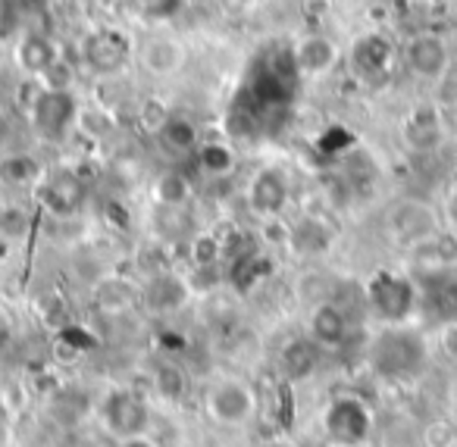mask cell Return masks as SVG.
I'll return each instance as SVG.
<instances>
[{"mask_svg":"<svg viewBox=\"0 0 457 447\" xmlns=\"http://www.w3.org/2000/svg\"><path fill=\"white\" fill-rule=\"evenodd\" d=\"M132 45L120 29H97L82 41V60L97 76H116L129 63Z\"/></svg>","mask_w":457,"mask_h":447,"instance_id":"cell-6","label":"cell"},{"mask_svg":"<svg viewBox=\"0 0 457 447\" xmlns=\"http://www.w3.org/2000/svg\"><path fill=\"white\" fill-rule=\"evenodd\" d=\"M301 66L292 47H270L257 57L248 70L242 88H238L232 110H228V128L242 138H263L276 135L286 126L292 103L301 88Z\"/></svg>","mask_w":457,"mask_h":447,"instance_id":"cell-1","label":"cell"},{"mask_svg":"<svg viewBox=\"0 0 457 447\" xmlns=\"http://www.w3.org/2000/svg\"><path fill=\"white\" fill-rule=\"evenodd\" d=\"M138 7L151 20H172L185 7V0H138Z\"/></svg>","mask_w":457,"mask_h":447,"instance_id":"cell-29","label":"cell"},{"mask_svg":"<svg viewBox=\"0 0 457 447\" xmlns=\"http://www.w3.org/2000/svg\"><path fill=\"white\" fill-rule=\"evenodd\" d=\"M122 447H154L151 441H145V438H132V441H126Z\"/></svg>","mask_w":457,"mask_h":447,"instance_id":"cell-33","label":"cell"},{"mask_svg":"<svg viewBox=\"0 0 457 447\" xmlns=\"http://www.w3.org/2000/svg\"><path fill=\"white\" fill-rule=\"evenodd\" d=\"M72 82H76V70L66 57H57L45 72H41V85L47 91H70Z\"/></svg>","mask_w":457,"mask_h":447,"instance_id":"cell-25","label":"cell"},{"mask_svg":"<svg viewBox=\"0 0 457 447\" xmlns=\"http://www.w3.org/2000/svg\"><path fill=\"white\" fill-rule=\"evenodd\" d=\"M222 253V247H220V241L216 238H201L195 244V260H197V266H213L216 263V257Z\"/></svg>","mask_w":457,"mask_h":447,"instance_id":"cell-30","label":"cell"},{"mask_svg":"<svg viewBox=\"0 0 457 447\" xmlns=\"http://www.w3.org/2000/svg\"><path fill=\"white\" fill-rule=\"evenodd\" d=\"M404 60H407V66H411L413 76L429 79V82H432V79H442L445 76L451 54H448V45H445L438 35L420 32V35H413V38L407 41Z\"/></svg>","mask_w":457,"mask_h":447,"instance_id":"cell-8","label":"cell"},{"mask_svg":"<svg viewBox=\"0 0 457 447\" xmlns=\"http://www.w3.org/2000/svg\"><path fill=\"white\" fill-rule=\"evenodd\" d=\"M311 338L320 347H342L348 338V316L336 303H320L311 316Z\"/></svg>","mask_w":457,"mask_h":447,"instance_id":"cell-13","label":"cell"},{"mask_svg":"<svg viewBox=\"0 0 457 447\" xmlns=\"http://www.w3.org/2000/svg\"><path fill=\"white\" fill-rule=\"evenodd\" d=\"M323 432L332 447H363L373 432V413L361 397H336L323 410Z\"/></svg>","mask_w":457,"mask_h":447,"instance_id":"cell-3","label":"cell"},{"mask_svg":"<svg viewBox=\"0 0 457 447\" xmlns=\"http://www.w3.org/2000/svg\"><path fill=\"white\" fill-rule=\"evenodd\" d=\"M160 135V145L172 153H188V151H197V126L188 120V116H179V113H170L157 128Z\"/></svg>","mask_w":457,"mask_h":447,"instance_id":"cell-15","label":"cell"},{"mask_svg":"<svg viewBox=\"0 0 457 447\" xmlns=\"http://www.w3.org/2000/svg\"><path fill=\"white\" fill-rule=\"evenodd\" d=\"M404 138H407V145L417 147V151H429V147H436L438 138H442V126H438L436 110H429V107L417 110V113L407 120Z\"/></svg>","mask_w":457,"mask_h":447,"instance_id":"cell-19","label":"cell"},{"mask_svg":"<svg viewBox=\"0 0 457 447\" xmlns=\"http://www.w3.org/2000/svg\"><path fill=\"white\" fill-rule=\"evenodd\" d=\"M101 419L107 422V428L122 441L141 438L147 428V407L135 391L129 388H113L101 403Z\"/></svg>","mask_w":457,"mask_h":447,"instance_id":"cell-5","label":"cell"},{"mask_svg":"<svg viewBox=\"0 0 457 447\" xmlns=\"http://www.w3.org/2000/svg\"><path fill=\"white\" fill-rule=\"evenodd\" d=\"M395 60V47L386 35H367L354 45L351 51V66L361 72L363 79H382L388 76Z\"/></svg>","mask_w":457,"mask_h":447,"instance_id":"cell-10","label":"cell"},{"mask_svg":"<svg viewBox=\"0 0 457 447\" xmlns=\"http://www.w3.org/2000/svg\"><path fill=\"white\" fill-rule=\"evenodd\" d=\"M367 301L373 313L386 322H404L417 307V288L398 272H376L367 285Z\"/></svg>","mask_w":457,"mask_h":447,"instance_id":"cell-4","label":"cell"},{"mask_svg":"<svg viewBox=\"0 0 457 447\" xmlns=\"http://www.w3.org/2000/svg\"><path fill=\"white\" fill-rule=\"evenodd\" d=\"M185 372L179 369V366H160L157 369V388L163 391L166 397H172V401H176V397H182L185 394Z\"/></svg>","mask_w":457,"mask_h":447,"instance_id":"cell-28","label":"cell"},{"mask_svg":"<svg viewBox=\"0 0 457 447\" xmlns=\"http://www.w3.org/2000/svg\"><path fill=\"white\" fill-rule=\"evenodd\" d=\"M207 407L220 422L238 426V422H245L251 413H254V394H251V388L242 382H222L213 388Z\"/></svg>","mask_w":457,"mask_h":447,"instance_id":"cell-9","label":"cell"},{"mask_svg":"<svg viewBox=\"0 0 457 447\" xmlns=\"http://www.w3.org/2000/svg\"><path fill=\"white\" fill-rule=\"evenodd\" d=\"M29 113H32V126L38 128V135L57 141L72 128V122H76V116H79V103H76V95H72V91H47L45 88Z\"/></svg>","mask_w":457,"mask_h":447,"instance_id":"cell-7","label":"cell"},{"mask_svg":"<svg viewBox=\"0 0 457 447\" xmlns=\"http://www.w3.org/2000/svg\"><path fill=\"white\" fill-rule=\"evenodd\" d=\"M182 301H185V285L179 282V278H172V276L154 278V285H151V303H154V307L172 310V307H179Z\"/></svg>","mask_w":457,"mask_h":447,"instance_id":"cell-22","label":"cell"},{"mask_svg":"<svg viewBox=\"0 0 457 447\" xmlns=\"http://www.w3.org/2000/svg\"><path fill=\"white\" fill-rule=\"evenodd\" d=\"M197 166L207 176H226L236 166V153L220 141H207V145H197Z\"/></svg>","mask_w":457,"mask_h":447,"instance_id":"cell-21","label":"cell"},{"mask_svg":"<svg viewBox=\"0 0 457 447\" xmlns=\"http://www.w3.org/2000/svg\"><path fill=\"white\" fill-rule=\"evenodd\" d=\"M429 303L442 319H457V282L438 285L429 294Z\"/></svg>","mask_w":457,"mask_h":447,"instance_id":"cell-26","label":"cell"},{"mask_svg":"<svg viewBox=\"0 0 457 447\" xmlns=\"http://www.w3.org/2000/svg\"><path fill=\"white\" fill-rule=\"evenodd\" d=\"M288 203V182L279 170H263L257 172V178L251 182V207L257 210L267 219H276V216L286 210Z\"/></svg>","mask_w":457,"mask_h":447,"instance_id":"cell-11","label":"cell"},{"mask_svg":"<svg viewBox=\"0 0 457 447\" xmlns=\"http://www.w3.org/2000/svg\"><path fill=\"white\" fill-rule=\"evenodd\" d=\"M45 203L47 210L60 216H70L82 207V185H79L76 176H57L47 182L45 188Z\"/></svg>","mask_w":457,"mask_h":447,"instance_id":"cell-17","label":"cell"},{"mask_svg":"<svg viewBox=\"0 0 457 447\" xmlns=\"http://www.w3.org/2000/svg\"><path fill=\"white\" fill-rule=\"evenodd\" d=\"M320 366V344L313 338H295L282 347V369L292 378H307Z\"/></svg>","mask_w":457,"mask_h":447,"instance_id":"cell-16","label":"cell"},{"mask_svg":"<svg viewBox=\"0 0 457 447\" xmlns=\"http://www.w3.org/2000/svg\"><path fill=\"white\" fill-rule=\"evenodd\" d=\"M41 176V163L29 153H10L0 160V182L4 185H32Z\"/></svg>","mask_w":457,"mask_h":447,"instance_id":"cell-20","label":"cell"},{"mask_svg":"<svg viewBox=\"0 0 457 447\" xmlns=\"http://www.w3.org/2000/svg\"><path fill=\"white\" fill-rule=\"evenodd\" d=\"M426 360V347L423 341L413 332H404V328H388L376 338L373 351H370V363L379 376L388 378H404L413 376V372L423 366Z\"/></svg>","mask_w":457,"mask_h":447,"instance_id":"cell-2","label":"cell"},{"mask_svg":"<svg viewBox=\"0 0 457 447\" xmlns=\"http://www.w3.org/2000/svg\"><path fill=\"white\" fill-rule=\"evenodd\" d=\"M141 60H145V66L154 76H172V72L182 66V47L170 38H151L145 45Z\"/></svg>","mask_w":457,"mask_h":447,"instance_id":"cell-18","label":"cell"},{"mask_svg":"<svg viewBox=\"0 0 457 447\" xmlns=\"http://www.w3.org/2000/svg\"><path fill=\"white\" fill-rule=\"evenodd\" d=\"M351 141H354V138H351V135L345 132L342 126H332L329 132L323 135V141H320V147H323V151H332V153H336V151H342V147H348Z\"/></svg>","mask_w":457,"mask_h":447,"instance_id":"cell-31","label":"cell"},{"mask_svg":"<svg viewBox=\"0 0 457 447\" xmlns=\"http://www.w3.org/2000/svg\"><path fill=\"white\" fill-rule=\"evenodd\" d=\"M57 57L60 54H57V47H54V41L41 32H29L26 38L20 41V51H16V63H20L22 72H29V76H41Z\"/></svg>","mask_w":457,"mask_h":447,"instance_id":"cell-14","label":"cell"},{"mask_svg":"<svg viewBox=\"0 0 457 447\" xmlns=\"http://www.w3.org/2000/svg\"><path fill=\"white\" fill-rule=\"evenodd\" d=\"M29 232V213L16 203H4L0 207V238L4 241H20Z\"/></svg>","mask_w":457,"mask_h":447,"instance_id":"cell-23","label":"cell"},{"mask_svg":"<svg viewBox=\"0 0 457 447\" xmlns=\"http://www.w3.org/2000/svg\"><path fill=\"white\" fill-rule=\"evenodd\" d=\"M157 197L163 203H170V207H179V203L188 197V182H185V176H179V172H170V176L160 178Z\"/></svg>","mask_w":457,"mask_h":447,"instance_id":"cell-27","label":"cell"},{"mask_svg":"<svg viewBox=\"0 0 457 447\" xmlns=\"http://www.w3.org/2000/svg\"><path fill=\"white\" fill-rule=\"evenodd\" d=\"M292 241H295V247H298V251L317 253V251H323V247L329 244V232H326L320 222L307 219V222H301V226L292 232Z\"/></svg>","mask_w":457,"mask_h":447,"instance_id":"cell-24","label":"cell"},{"mask_svg":"<svg viewBox=\"0 0 457 447\" xmlns=\"http://www.w3.org/2000/svg\"><path fill=\"white\" fill-rule=\"evenodd\" d=\"M295 57H298L301 76H326L336 66L338 47L326 35H311V38H304L295 47Z\"/></svg>","mask_w":457,"mask_h":447,"instance_id":"cell-12","label":"cell"},{"mask_svg":"<svg viewBox=\"0 0 457 447\" xmlns=\"http://www.w3.org/2000/svg\"><path fill=\"white\" fill-rule=\"evenodd\" d=\"M216 4H220V10L228 16H242L254 7V0H216Z\"/></svg>","mask_w":457,"mask_h":447,"instance_id":"cell-32","label":"cell"}]
</instances>
